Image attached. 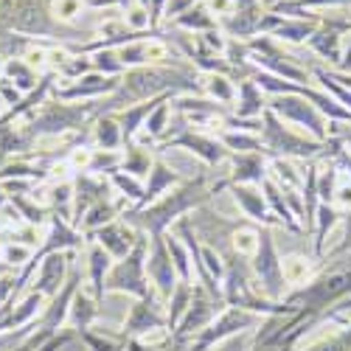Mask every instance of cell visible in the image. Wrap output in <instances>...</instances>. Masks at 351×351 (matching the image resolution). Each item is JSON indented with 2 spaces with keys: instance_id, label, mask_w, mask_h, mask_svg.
<instances>
[{
  "instance_id": "cell-37",
  "label": "cell",
  "mask_w": 351,
  "mask_h": 351,
  "mask_svg": "<svg viewBox=\"0 0 351 351\" xmlns=\"http://www.w3.org/2000/svg\"><path fill=\"white\" fill-rule=\"evenodd\" d=\"M230 250L250 261L258 250V228L253 222H239V228L233 230V237H230Z\"/></svg>"
},
{
  "instance_id": "cell-60",
  "label": "cell",
  "mask_w": 351,
  "mask_h": 351,
  "mask_svg": "<svg viewBox=\"0 0 351 351\" xmlns=\"http://www.w3.org/2000/svg\"><path fill=\"white\" fill-rule=\"evenodd\" d=\"M6 160H12V158H9V155H6V152H3V149H0V166H3V163H6Z\"/></svg>"
},
{
  "instance_id": "cell-21",
  "label": "cell",
  "mask_w": 351,
  "mask_h": 351,
  "mask_svg": "<svg viewBox=\"0 0 351 351\" xmlns=\"http://www.w3.org/2000/svg\"><path fill=\"white\" fill-rule=\"evenodd\" d=\"M267 110V96L261 93V87L253 79L237 82V104H233V115L245 121L261 119V112Z\"/></svg>"
},
{
  "instance_id": "cell-28",
  "label": "cell",
  "mask_w": 351,
  "mask_h": 351,
  "mask_svg": "<svg viewBox=\"0 0 351 351\" xmlns=\"http://www.w3.org/2000/svg\"><path fill=\"white\" fill-rule=\"evenodd\" d=\"M169 25H174V28H180V32H189V34H206V32H219V20L202 6V3H197L194 9H189V12H183L180 17H174Z\"/></svg>"
},
{
  "instance_id": "cell-53",
  "label": "cell",
  "mask_w": 351,
  "mask_h": 351,
  "mask_svg": "<svg viewBox=\"0 0 351 351\" xmlns=\"http://www.w3.org/2000/svg\"><path fill=\"white\" fill-rule=\"evenodd\" d=\"M332 73V79H337L343 87H348V90H351V73H340V71H329Z\"/></svg>"
},
{
  "instance_id": "cell-40",
  "label": "cell",
  "mask_w": 351,
  "mask_h": 351,
  "mask_svg": "<svg viewBox=\"0 0 351 351\" xmlns=\"http://www.w3.org/2000/svg\"><path fill=\"white\" fill-rule=\"evenodd\" d=\"M107 180H110V186L119 191L124 199H130V208L141 202V197H143V180L141 178H132V174H127V171L119 169V171H112Z\"/></svg>"
},
{
  "instance_id": "cell-23",
  "label": "cell",
  "mask_w": 351,
  "mask_h": 351,
  "mask_svg": "<svg viewBox=\"0 0 351 351\" xmlns=\"http://www.w3.org/2000/svg\"><path fill=\"white\" fill-rule=\"evenodd\" d=\"M127 202L130 199H119V202H115V199H104V202H96V206L90 208V211H87L82 219H79V225H76V230H82L84 233V237H90V233H96L99 228H104V225H110L112 219H119L130 206H127Z\"/></svg>"
},
{
  "instance_id": "cell-11",
  "label": "cell",
  "mask_w": 351,
  "mask_h": 351,
  "mask_svg": "<svg viewBox=\"0 0 351 351\" xmlns=\"http://www.w3.org/2000/svg\"><path fill=\"white\" fill-rule=\"evenodd\" d=\"M346 34H351V20L320 14V25H317V32L306 40V45L324 62H329L332 71H343V48L340 45H343V37Z\"/></svg>"
},
{
  "instance_id": "cell-17",
  "label": "cell",
  "mask_w": 351,
  "mask_h": 351,
  "mask_svg": "<svg viewBox=\"0 0 351 351\" xmlns=\"http://www.w3.org/2000/svg\"><path fill=\"white\" fill-rule=\"evenodd\" d=\"M112 199V186L107 178H96V174H73V228L79 225V219L90 211L96 202Z\"/></svg>"
},
{
  "instance_id": "cell-36",
  "label": "cell",
  "mask_w": 351,
  "mask_h": 351,
  "mask_svg": "<svg viewBox=\"0 0 351 351\" xmlns=\"http://www.w3.org/2000/svg\"><path fill=\"white\" fill-rule=\"evenodd\" d=\"M166 245H169V253H171V261H174V270H178V278L194 284L191 253H189V247L183 245V239H180L174 230H166Z\"/></svg>"
},
{
  "instance_id": "cell-50",
  "label": "cell",
  "mask_w": 351,
  "mask_h": 351,
  "mask_svg": "<svg viewBox=\"0 0 351 351\" xmlns=\"http://www.w3.org/2000/svg\"><path fill=\"white\" fill-rule=\"evenodd\" d=\"M166 3L169 0H149V23H152V32L155 28H160L163 25V17H166Z\"/></svg>"
},
{
  "instance_id": "cell-14",
  "label": "cell",
  "mask_w": 351,
  "mask_h": 351,
  "mask_svg": "<svg viewBox=\"0 0 351 351\" xmlns=\"http://www.w3.org/2000/svg\"><path fill=\"white\" fill-rule=\"evenodd\" d=\"M158 329H169V320H166V304L158 298V292H152L149 298H138L130 306V315L124 320L121 337L124 340L143 337V335L158 332Z\"/></svg>"
},
{
  "instance_id": "cell-58",
  "label": "cell",
  "mask_w": 351,
  "mask_h": 351,
  "mask_svg": "<svg viewBox=\"0 0 351 351\" xmlns=\"http://www.w3.org/2000/svg\"><path fill=\"white\" fill-rule=\"evenodd\" d=\"M115 3H119V9H121V12H124V9H127V6H130V3H132V0H115Z\"/></svg>"
},
{
  "instance_id": "cell-1",
  "label": "cell",
  "mask_w": 351,
  "mask_h": 351,
  "mask_svg": "<svg viewBox=\"0 0 351 351\" xmlns=\"http://www.w3.org/2000/svg\"><path fill=\"white\" fill-rule=\"evenodd\" d=\"M228 186H230L228 174H219L217 178V169L206 166L199 174L183 180L180 186H174L171 191H166L160 199H155L152 206H146L143 211H124L121 219L143 233H149V237H163L178 219L189 217L191 211H197L202 206H208V199Z\"/></svg>"
},
{
  "instance_id": "cell-30",
  "label": "cell",
  "mask_w": 351,
  "mask_h": 351,
  "mask_svg": "<svg viewBox=\"0 0 351 351\" xmlns=\"http://www.w3.org/2000/svg\"><path fill=\"white\" fill-rule=\"evenodd\" d=\"M155 149L152 146H143V143H130L124 146V163H121V171L132 174V178H146V174L152 171V163H155Z\"/></svg>"
},
{
  "instance_id": "cell-24",
  "label": "cell",
  "mask_w": 351,
  "mask_h": 351,
  "mask_svg": "<svg viewBox=\"0 0 351 351\" xmlns=\"http://www.w3.org/2000/svg\"><path fill=\"white\" fill-rule=\"evenodd\" d=\"M315 256H304V253H289V256H281V276H284V284L287 289H298L304 284H309L315 278Z\"/></svg>"
},
{
  "instance_id": "cell-2",
  "label": "cell",
  "mask_w": 351,
  "mask_h": 351,
  "mask_svg": "<svg viewBox=\"0 0 351 351\" xmlns=\"http://www.w3.org/2000/svg\"><path fill=\"white\" fill-rule=\"evenodd\" d=\"M51 3L53 0H3L0 3V25L37 43H53L68 48H82L99 37L96 28L60 23L51 12Z\"/></svg>"
},
{
  "instance_id": "cell-4",
  "label": "cell",
  "mask_w": 351,
  "mask_h": 351,
  "mask_svg": "<svg viewBox=\"0 0 351 351\" xmlns=\"http://www.w3.org/2000/svg\"><path fill=\"white\" fill-rule=\"evenodd\" d=\"M261 146H265L267 158H289V160H317L320 155H326L324 141H315L306 135H298L295 130L284 127V121L273 110L261 112Z\"/></svg>"
},
{
  "instance_id": "cell-51",
  "label": "cell",
  "mask_w": 351,
  "mask_h": 351,
  "mask_svg": "<svg viewBox=\"0 0 351 351\" xmlns=\"http://www.w3.org/2000/svg\"><path fill=\"white\" fill-rule=\"evenodd\" d=\"M14 292V273L12 276H0V306H3Z\"/></svg>"
},
{
  "instance_id": "cell-56",
  "label": "cell",
  "mask_w": 351,
  "mask_h": 351,
  "mask_svg": "<svg viewBox=\"0 0 351 351\" xmlns=\"http://www.w3.org/2000/svg\"><path fill=\"white\" fill-rule=\"evenodd\" d=\"M9 206V191H6V183H0V211Z\"/></svg>"
},
{
  "instance_id": "cell-57",
  "label": "cell",
  "mask_w": 351,
  "mask_h": 351,
  "mask_svg": "<svg viewBox=\"0 0 351 351\" xmlns=\"http://www.w3.org/2000/svg\"><path fill=\"white\" fill-rule=\"evenodd\" d=\"M3 68H6V60L0 56V82H3ZM0 104H3V101H0Z\"/></svg>"
},
{
  "instance_id": "cell-25",
  "label": "cell",
  "mask_w": 351,
  "mask_h": 351,
  "mask_svg": "<svg viewBox=\"0 0 351 351\" xmlns=\"http://www.w3.org/2000/svg\"><path fill=\"white\" fill-rule=\"evenodd\" d=\"M101 312V304L90 295V292H84L79 289L76 295H73V304H71V315H68V326L73 332H84V329H90L96 324V317Z\"/></svg>"
},
{
  "instance_id": "cell-33",
  "label": "cell",
  "mask_w": 351,
  "mask_h": 351,
  "mask_svg": "<svg viewBox=\"0 0 351 351\" xmlns=\"http://www.w3.org/2000/svg\"><path fill=\"white\" fill-rule=\"evenodd\" d=\"M267 171H270L267 178L276 186H281V189H292V191H301L304 189V174L295 166H292L289 158H270Z\"/></svg>"
},
{
  "instance_id": "cell-19",
  "label": "cell",
  "mask_w": 351,
  "mask_h": 351,
  "mask_svg": "<svg viewBox=\"0 0 351 351\" xmlns=\"http://www.w3.org/2000/svg\"><path fill=\"white\" fill-rule=\"evenodd\" d=\"M180 183H183V174H180V171H174L163 158H155L152 171L146 174L141 202H138V206H132V208H127V211H143L146 206H152L155 199H160L166 191H171L174 186H180Z\"/></svg>"
},
{
  "instance_id": "cell-8",
  "label": "cell",
  "mask_w": 351,
  "mask_h": 351,
  "mask_svg": "<svg viewBox=\"0 0 351 351\" xmlns=\"http://www.w3.org/2000/svg\"><path fill=\"white\" fill-rule=\"evenodd\" d=\"M247 48V62L258 71H265V73H273L284 82H298V84H309L312 73L309 68H301L292 56L284 53V48L278 45V40L273 37H253L245 43Z\"/></svg>"
},
{
  "instance_id": "cell-35",
  "label": "cell",
  "mask_w": 351,
  "mask_h": 351,
  "mask_svg": "<svg viewBox=\"0 0 351 351\" xmlns=\"http://www.w3.org/2000/svg\"><path fill=\"white\" fill-rule=\"evenodd\" d=\"M3 79L6 82H12L17 90L25 96V93H32L34 87L40 84V79H43V73H37L28 62H23V60H9L6 62V68H3Z\"/></svg>"
},
{
  "instance_id": "cell-29",
  "label": "cell",
  "mask_w": 351,
  "mask_h": 351,
  "mask_svg": "<svg viewBox=\"0 0 351 351\" xmlns=\"http://www.w3.org/2000/svg\"><path fill=\"white\" fill-rule=\"evenodd\" d=\"M320 25V14L315 20H301V17H284V23L273 32V40L289 43V45H301L306 43Z\"/></svg>"
},
{
  "instance_id": "cell-44",
  "label": "cell",
  "mask_w": 351,
  "mask_h": 351,
  "mask_svg": "<svg viewBox=\"0 0 351 351\" xmlns=\"http://www.w3.org/2000/svg\"><path fill=\"white\" fill-rule=\"evenodd\" d=\"M121 17H124L127 28H130V32H135V34L152 32V23H149V9H146L143 3H138V0H132V3H130V6L121 12Z\"/></svg>"
},
{
  "instance_id": "cell-34",
  "label": "cell",
  "mask_w": 351,
  "mask_h": 351,
  "mask_svg": "<svg viewBox=\"0 0 351 351\" xmlns=\"http://www.w3.org/2000/svg\"><path fill=\"white\" fill-rule=\"evenodd\" d=\"M9 202L17 208L20 219H23L25 225L43 228V225H48V219H51V211H48L45 206H40V202H37L32 194H9Z\"/></svg>"
},
{
  "instance_id": "cell-26",
  "label": "cell",
  "mask_w": 351,
  "mask_h": 351,
  "mask_svg": "<svg viewBox=\"0 0 351 351\" xmlns=\"http://www.w3.org/2000/svg\"><path fill=\"white\" fill-rule=\"evenodd\" d=\"M199 87L202 96H208L211 101H219L230 110L237 104V82L225 73H199Z\"/></svg>"
},
{
  "instance_id": "cell-39",
  "label": "cell",
  "mask_w": 351,
  "mask_h": 351,
  "mask_svg": "<svg viewBox=\"0 0 351 351\" xmlns=\"http://www.w3.org/2000/svg\"><path fill=\"white\" fill-rule=\"evenodd\" d=\"M124 163V149H93V160L87 174H96V178H110L112 171H119Z\"/></svg>"
},
{
  "instance_id": "cell-5",
  "label": "cell",
  "mask_w": 351,
  "mask_h": 351,
  "mask_svg": "<svg viewBox=\"0 0 351 351\" xmlns=\"http://www.w3.org/2000/svg\"><path fill=\"white\" fill-rule=\"evenodd\" d=\"M146 253H149V233H141L132 253L127 258L112 261L104 292H127L132 298H149L155 289L149 284V276H146Z\"/></svg>"
},
{
  "instance_id": "cell-9",
  "label": "cell",
  "mask_w": 351,
  "mask_h": 351,
  "mask_svg": "<svg viewBox=\"0 0 351 351\" xmlns=\"http://www.w3.org/2000/svg\"><path fill=\"white\" fill-rule=\"evenodd\" d=\"M267 110H273L281 121L287 124H295V127H304L309 130V135L315 141H329V119L320 112L309 99L304 96H292V93H284V96H267Z\"/></svg>"
},
{
  "instance_id": "cell-13",
  "label": "cell",
  "mask_w": 351,
  "mask_h": 351,
  "mask_svg": "<svg viewBox=\"0 0 351 351\" xmlns=\"http://www.w3.org/2000/svg\"><path fill=\"white\" fill-rule=\"evenodd\" d=\"M121 87V76H104V73H84L76 82L68 84H56L51 99L56 101H96V99H107Z\"/></svg>"
},
{
  "instance_id": "cell-32",
  "label": "cell",
  "mask_w": 351,
  "mask_h": 351,
  "mask_svg": "<svg viewBox=\"0 0 351 351\" xmlns=\"http://www.w3.org/2000/svg\"><path fill=\"white\" fill-rule=\"evenodd\" d=\"M191 298H194V284L191 281H178L174 287L171 298L166 301V320H169V332L178 329V324L183 320L186 309L191 306Z\"/></svg>"
},
{
  "instance_id": "cell-27",
  "label": "cell",
  "mask_w": 351,
  "mask_h": 351,
  "mask_svg": "<svg viewBox=\"0 0 351 351\" xmlns=\"http://www.w3.org/2000/svg\"><path fill=\"white\" fill-rule=\"evenodd\" d=\"M90 143L96 149H121L124 146V135H121V124L112 112L96 119V124L90 127Z\"/></svg>"
},
{
  "instance_id": "cell-61",
  "label": "cell",
  "mask_w": 351,
  "mask_h": 351,
  "mask_svg": "<svg viewBox=\"0 0 351 351\" xmlns=\"http://www.w3.org/2000/svg\"><path fill=\"white\" fill-rule=\"evenodd\" d=\"M138 3H143V6H149V0H138Z\"/></svg>"
},
{
  "instance_id": "cell-41",
  "label": "cell",
  "mask_w": 351,
  "mask_h": 351,
  "mask_svg": "<svg viewBox=\"0 0 351 351\" xmlns=\"http://www.w3.org/2000/svg\"><path fill=\"white\" fill-rule=\"evenodd\" d=\"M34 250H37V247H28V245H23V242L6 239L3 247H0V261H3L6 267H12V270H20V267L28 265V258L34 256Z\"/></svg>"
},
{
  "instance_id": "cell-54",
  "label": "cell",
  "mask_w": 351,
  "mask_h": 351,
  "mask_svg": "<svg viewBox=\"0 0 351 351\" xmlns=\"http://www.w3.org/2000/svg\"><path fill=\"white\" fill-rule=\"evenodd\" d=\"M237 3V9L233 12H239V9H256V6H261V0H233Z\"/></svg>"
},
{
  "instance_id": "cell-55",
  "label": "cell",
  "mask_w": 351,
  "mask_h": 351,
  "mask_svg": "<svg viewBox=\"0 0 351 351\" xmlns=\"http://www.w3.org/2000/svg\"><path fill=\"white\" fill-rule=\"evenodd\" d=\"M348 71H351V40H348V45L343 51V71L340 73H348Z\"/></svg>"
},
{
  "instance_id": "cell-7",
  "label": "cell",
  "mask_w": 351,
  "mask_h": 351,
  "mask_svg": "<svg viewBox=\"0 0 351 351\" xmlns=\"http://www.w3.org/2000/svg\"><path fill=\"white\" fill-rule=\"evenodd\" d=\"M250 270H253V278H256V287H258L261 295L270 298V301H284L287 284L281 276V256L276 250L273 225L258 228V250L250 258Z\"/></svg>"
},
{
  "instance_id": "cell-43",
  "label": "cell",
  "mask_w": 351,
  "mask_h": 351,
  "mask_svg": "<svg viewBox=\"0 0 351 351\" xmlns=\"http://www.w3.org/2000/svg\"><path fill=\"white\" fill-rule=\"evenodd\" d=\"M51 12H53V17L60 20V23H65V25H76V23L82 20V14H84V12H90V9H87L84 0H53V3H51Z\"/></svg>"
},
{
  "instance_id": "cell-15",
  "label": "cell",
  "mask_w": 351,
  "mask_h": 351,
  "mask_svg": "<svg viewBox=\"0 0 351 351\" xmlns=\"http://www.w3.org/2000/svg\"><path fill=\"white\" fill-rule=\"evenodd\" d=\"M73 258H76L73 250H56V253H51V256L43 261V265H40V270L34 273V278H32V284H28V289L43 292L48 301L56 298V295L62 292L68 276H71V261H73ZM28 289H25V292H28Z\"/></svg>"
},
{
  "instance_id": "cell-48",
  "label": "cell",
  "mask_w": 351,
  "mask_h": 351,
  "mask_svg": "<svg viewBox=\"0 0 351 351\" xmlns=\"http://www.w3.org/2000/svg\"><path fill=\"white\" fill-rule=\"evenodd\" d=\"M202 6H206L217 20H225L233 14V9H237V3L233 0H202Z\"/></svg>"
},
{
  "instance_id": "cell-38",
  "label": "cell",
  "mask_w": 351,
  "mask_h": 351,
  "mask_svg": "<svg viewBox=\"0 0 351 351\" xmlns=\"http://www.w3.org/2000/svg\"><path fill=\"white\" fill-rule=\"evenodd\" d=\"M37 40L32 37H23L17 32H12V28H3L0 25V56L9 62V60H23V56L28 53V48H32Z\"/></svg>"
},
{
  "instance_id": "cell-12",
  "label": "cell",
  "mask_w": 351,
  "mask_h": 351,
  "mask_svg": "<svg viewBox=\"0 0 351 351\" xmlns=\"http://www.w3.org/2000/svg\"><path fill=\"white\" fill-rule=\"evenodd\" d=\"M146 276H149L152 289L158 292L160 301H169L174 287H178V270L166 245V233L163 237H149V253H146Z\"/></svg>"
},
{
  "instance_id": "cell-42",
  "label": "cell",
  "mask_w": 351,
  "mask_h": 351,
  "mask_svg": "<svg viewBox=\"0 0 351 351\" xmlns=\"http://www.w3.org/2000/svg\"><path fill=\"white\" fill-rule=\"evenodd\" d=\"M93 60V71L96 73H104V76H124L127 68L121 65L119 60V51L115 48H104V51H96V53H87Z\"/></svg>"
},
{
  "instance_id": "cell-62",
  "label": "cell",
  "mask_w": 351,
  "mask_h": 351,
  "mask_svg": "<svg viewBox=\"0 0 351 351\" xmlns=\"http://www.w3.org/2000/svg\"><path fill=\"white\" fill-rule=\"evenodd\" d=\"M0 3H3V0H0Z\"/></svg>"
},
{
  "instance_id": "cell-22",
  "label": "cell",
  "mask_w": 351,
  "mask_h": 351,
  "mask_svg": "<svg viewBox=\"0 0 351 351\" xmlns=\"http://www.w3.org/2000/svg\"><path fill=\"white\" fill-rule=\"evenodd\" d=\"M84 256H87V276H90V295L101 304L104 295H107V292H104V281H107V273L112 267V258H110V253L101 245H96L90 239H87Z\"/></svg>"
},
{
  "instance_id": "cell-6",
  "label": "cell",
  "mask_w": 351,
  "mask_h": 351,
  "mask_svg": "<svg viewBox=\"0 0 351 351\" xmlns=\"http://www.w3.org/2000/svg\"><path fill=\"white\" fill-rule=\"evenodd\" d=\"M171 112H174V110H171ZM178 121H180V124L174 127V132H169L158 146H152L155 152L186 149V152H191L194 158H199L208 169H217V166H222L225 160H230V152L219 143L217 135H208V132H202V130H194V127L189 124V119H186V115H180V112H178Z\"/></svg>"
},
{
  "instance_id": "cell-49",
  "label": "cell",
  "mask_w": 351,
  "mask_h": 351,
  "mask_svg": "<svg viewBox=\"0 0 351 351\" xmlns=\"http://www.w3.org/2000/svg\"><path fill=\"white\" fill-rule=\"evenodd\" d=\"M343 230H346V233H343V239L332 247L329 256H340V253H348V250H351V211L343 214Z\"/></svg>"
},
{
  "instance_id": "cell-52",
  "label": "cell",
  "mask_w": 351,
  "mask_h": 351,
  "mask_svg": "<svg viewBox=\"0 0 351 351\" xmlns=\"http://www.w3.org/2000/svg\"><path fill=\"white\" fill-rule=\"evenodd\" d=\"M329 138L343 141V146L351 152V132H348V130H340V124H337V121H329Z\"/></svg>"
},
{
  "instance_id": "cell-45",
  "label": "cell",
  "mask_w": 351,
  "mask_h": 351,
  "mask_svg": "<svg viewBox=\"0 0 351 351\" xmlns=\"http://www.w3.org/2000/svg\"><path fill=\"white\" fill-rule=\"evenodd\" d=\"M306 351H351V326H346L343 332H337V335H332L326 340L309 346Z\"/></svg>"
},
{
  "instance_id": "cell-46",
  "label": "cell",
  "mask_w": 351,
  "mask_h": 351,
  "mask_svg": "<svg viewBox=\"0 0 351 351\" xmlns=\"http://www.w3.org/2000/svg\"><path fill=\"white\" fill-rule=\"evenodd\" d=\"M332 206H335L340 214H348V211H351V174L340 171L337 186H335V199H332Z\"/></svg>"
},
{
  "instance_id": "cell-47",
  "label": "cell",
  "mask_w": 351,
  "mask_h": 351,
  "mask_svg": "<svg viewBox=\"0 0 351 351\" xmlns=\"http://www.w3.org/2000/svg\"><path fill=\"white\" fill-rule=\"evenodd\" d=\"M250 343H253V337H250L247 332H242V335H233V337L222 340V343L214 346L211 351H250Z\"/></svg>"
},
{
  "instance_id": "cell-31",
  "label": "cell",
  "mask_w": 351,
  "mask_h": 351,
  "mask_svg": "<svg viewBox=\"0 0 351 351\" xmlns=\"http://www.w3.org/2000/svg\"><path fill=\"white\" fill-rule=\"evenodd\" d=\"M219 143L233 155H245V152H265L261 146V132H245V130H219L217 132Z\"/></svg>"
},
{
  "instance_id": "cell-16",
  "label": "cell",
  "mask_w": 351,
  "mask_h": 351,
  "mask_svg": "<svg viewBox=\"0 0 351 351\" xmlns=\"http://www.w3.org/2000/svg\"><path fill=\"white\" fill-rule=\"evenodd\" d=\"M141 233H143V230L127 225V222L119 217V219H112L110 225L99 228L96 233H90L87 239L96 242V245H101V247L110 253L112 261H119V258H127V256L132 253V247H135L138 239H141Z\"/></svg>"
},
{
  "instance_id": "cell-20",
  "label": "cell",
  "mask_w": 351,
  "mask_h": 351,
  "mask_svg": "<svg viewBox=\"0 0 351 351\" xmlns=\"http://www.w3.org/2000/svg\"><path fill=\"white\" fill-rule=\"evenodd\" d=\"M267 163L270 158L265 152H245V155H233L230 152V171L228 180L233 183H247V186H261V180L267 178Z\"/></svg>"
},
{
  "instance_id": "cell-10",
  "label": "cell",
  "mask_w": 351,
  "mask_h": 351,
  "mask_svg": "<svg viewBox=\"0 0 351 351\" xmlns=\"http://www.w3.org/2000/svg\"><path fill=\"white\" fill-rule=\"evenodd\" d=\"M225 309V304L222 301H214L206 289H202L199 284H194V298H191V306L186 309V315H183V320L178 324V329L171 332V337L178 340L183 348L189 346V340L194 337V335H199L202 329H208L214 320H217V315Z\"/></svg>"
},
{
  "instance_id": "cell-59",
  "label": "cell",
  "mask_w": 351,
  "mask_h": 351,
  "mask_svg": "<svg viewBox=\"0 0 351 351\" xmlns=\"http://www.w3.org/2000/svg\"><path fill=\"white\" fill-rule=\"evenodd\" d=\"M9 273H12V267H6L3 261H0V276H9Z\"/></svg>"
},
{
  "instance_id": "cell-3",
  "label": "cell",
  "mask_w": 351,
  "mask_h": 351,
  "mask_svg": "<svg viewBox=\"0 0 351 351\" xmlns=\"http://www.w3.org/2000/svg\"><path fill=\"white\" fill-rule=\"evenodd\" d=\"M351 295V265H343L337 270H324L315 276L309 284L292 289L284 295V304L292 312H309V315H324L329 306Z\"/></svg>"
},
{
  "instance_id": "cell-18",
  "label": "cell",
  "mask_w": 351,
  "mask_h": 351,
  "mask_svg": "<svg viewBox=\"0 0 351 351\" xmlns=\"http://www.w3.org/2000/svg\"><path fill=\"white\" fill-rule=\"evenodd\" d=\"M233 202L242 208V214L247 217V222L253 225H278V219L270 214V206H267V197L261 194L258 186H247V183H233L228 186Z\"/></svg>"
}]
</instances>
